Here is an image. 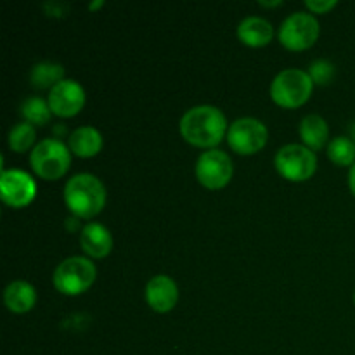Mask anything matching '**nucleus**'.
<instances>
[{
	"mask_svg": "<svg viewBox=\"0 0 355 355\" xmlns=\"http://www.w3.org/2000/svg\"><path fill=\"white\" fill-rule=\"evenodd\" d=\"M269 132L257 118H239L227 130L229 146L239 155H255L266 146Z\"/></svg>",
	"mask_w": 355,
	"mask_h": 355,
	"instance_id": "obj_8",
	"label": "nucleus"
},
{
	"mask_svg": "<svg viewBox=\"0 0 355 355\" xmlns=\"http://www.w3.org/2000/svg\"><path fill=\"white\" fill-rule=\"evenodd\" d=\"M85 104V90L76 80H62L49 94V106L58 116H75Z\"/></svg>",
	"mask_w": 355,
	"mask_h": 355,
	"instance_id": "obj_11",
	"label": "nucleus"
},
{
	"mask_svg": "<svg viewBox=\"0 0 355 355\" xmlns=\"http://www.w3.org/2000/svg\"><path fill=\"white\" fill-rule=\"evenodd\" d=\"M146 300L156 312H170L179 300V288L172 277L165 274L151 277L146 286Z\"/></svg>",
	"mask_w": 355,
	"mask_h": 355,
	"instance_id": "obj_12",
	"label": "nucleus"
},
{
	"mask_svg": "<svg viewBox=\"0 0 355 355\" xmlns=\"http://www.w3.org/2000/svg\"><path fill=\"white\" fill-rule=\"evenodd\" d=\"M350 134H352V137H350V139H352V141L355 142V123H352V128H350Z\"/></svg>",
	"mask_w": 355,
	"mask_h": 355,
	"instance_id": "obj_26",
	"label": "nucleus"
},
{
	"mask_svg": "<svg viewBox=\"0 0 355 355\" xmlns=\"http://www.w3.org/2000/svg\"><path fill=\"white\" fill-rule=\"evenodd\" d=\"M3 300L9 311L16 312V314H24V312L31 311L37 302V293L35 288L26 281H14L3 291Z\"/></svg>",
	"mask_w": 355,
	"mask_h": 355,
	"instance_id": "obj_16",
	"label": "nucleus"
},
{
	"mask_svg": "<svg viewBox=\"0 0 355 355\" xmlns=\"http://www.w3.org/2000/svg\"><path fill=\"white\" fill-rule=\"evenodd\" d=\"M309 75H311L312 82L321 83V85H328L331 78L335 76V66L326 59H318L309 68Z\"/></svg>",
	"mask_w": 355,
	"mask_h": 355,
	"instance_id": "obj_22",
	"label": "nucleus"
},
{
	"mask_svg": "<svg viewBox=\"0 0 355 355\" xmlns=\"http://www.w3.org/2000/svg\"><path fill=\"white\" fill-rule=\"evenodd\" d=\"M328 158L338 166H352L355 163V142L350 137H335L328 144Z\"/></svg>",
	"mask_w": 355,
	"mask_h": 355,
	"instance_id": "obj_20",
	"label": "nucleus"
},
{
	"mask_svg": "<svg viewBox=\"0 0 355 355\" xmlns=\"http://www.w3.org/2000/svg\"><path fill=\"white\" fill-rule=\"evenodd\" d=\"M101 148H103V135L97 128L85 125V127L75 128L69 134V149L80 158L96 156Z\"/></svg>",
	"mask_w": 355,
	"mask_h": 355,
	"instance_id": "obj_15",
	"label": "nucleus"
},
{
	"mask_svg": "<svg viewBox=\"0 0 355 355\" xmlns=\"http://www.w3.org/2000/svg\"><path fill=\"white\" fill-rule=\"evenodd\" d=\"M305 6L315 14H322V12H328L329 9L336 7V0H307Z\"/></svg>",
	"mask_w": 355,
	"mask_h": 355,
	"instance_id": "obj_23",
	"label": "nucleus"
},
{
	"mask_svg": "<svg viewBox=\"0 0 355 355\" xmlns=\"http://www.w3.org/2000/svg\"><path fill=\"white\" fill-rule=\"evenodd\" d=\"M66 207L80 218H92L106 203V189L92 173H76L64 186Z\"/></svg>",
	"mask_w": 355,
	"mask_h": 355,
	"instance_id": "obj_2",
	"label": "nucleus"
},
{
	"mask_svg": "<svg viewBox=\"0 0 355 355\" xmlns=\"http://www.w3.org/2000/svg\"><path fill=\"white\" fill-rule=\"evenodd\" d=\"M21 114L24 120L31 125H45L51 120L52 110L49 106V101H44L42 97H28L21 104Z\"/></svg>",
	"mask_w": 355,
	"mask_h": 355,
	"instance_id": "obj_19",
	"label": "nucleus"
},
{
	"mask_svg": "<svg viewBox=\"0 0 355 355\" xmlns=\"http://www.w3.org/2000/svg\"><path fill=\"white\" fill-rule=\"evenodd\" d=\"M35 142V128L28 121L14 125L9 132V148L16 153H24Z\"/></svg>",
	"mask_w": 355,
	"mask_h": 355,
	"instance_id": "obj_21",
	"label": "nucleus"
},
{
	"mask_svg": "<svg viewBox=\"0 0 355 355\" xmlns=\"http://www.w3.org/2000/svg\"><path fill=\"white\" fill-rule=\"evenodd\" d=\"M80 246L87 255L94 257V259H103V257L110 255L113 250V236L104 225L92 222L82 229Z\"/></svg>",
	"mask_w": 355,
	"mask_h": 355,
	"instance_id": "obj_13",
	"label": "nucleus"
},
{
	"mask_svg": "<svg viewBox=\"0 0 355 355\" xmlns=\"http://www.w3.org/2000/svg\"><path fill=\"white\" fill-rule=\"evenodd\" d=\"M354 304H355V293H354Z\"/></svg>",
	"mask_w": 355,
	"mask_h": 355,
	"instance_id": "obj_27",
	"label": "nucleus"
},
{
	"mask_svg": "<svg viewBox=\"0 0 355 355\" xmlns=\"http://www.w3.org/2000/svg\"><path fill=\"white\" fill-rule=\"evenodd\" d=\"M31 168L45 180H54L64 175L71 165L68 146L59 139H45L38 142L30 155Z\"/></svg>",
	"mask_w": 355,
	"mask_h": 355,
	"instance_id": "obj_4",
	"label": "nucleus"
},
{
	"mask_svg": "<svg viewBox=\"0 0 355 355\" xmlns=\"http://www.w3.org/2000/svg\"><path fill=\"white\" fill-rule=\"evenodd\" d=\"M260 6H263V7H274V6H281V2L279 0H274V2H266V0H260Z\"/></svg>",
	"mask_w": 355,
	"mask_h": 355,
	"instance_id": "obj_25",
	"label": "nucleus"
},
{
	"mask_svg": "<svg viewBox=\"0 0 355 355\" xmlns=\"http://www.w3.org/2000/svg\"><path fill=\"white\" fill-rule=\"evenodd\" d=\"M0 193L9 207L21 208L33 201L37 194V184L23 170H3L0 175Z\"/></svg>",
	"mask_w": 355,
	"mask_h": 355,
	"instance_id": "obj_10",
	"label": "nucleus"
},
{
	"mask_svg": "<svg viewBox=\"0 0 355 355\" xmlns=\"http://www.w3.org/2000/svg\"><path fill=\"white\" fill-rule=\"evenodd\" d=\"M97 276L96 266L89 259L83 257H69L62 260L54 270V286L55 290L61 291L62 295H75L83 293L94 284Z\"/></svg>",
	"mask_w": 355,
	"mask_h": 355,
	"instance_id": "obj_5",
	"label": "nucleus"
},
{
	"mask_svg": "<svg viewBox=\"0 0 355 355\" xmlns=\"http://www.w3.org/2000/svg\"><path fill=\"white\" fill-rule=\"evenodd\" d=\"M312 82L311 75L304 69L288 68L277 73L276 78L272 80L270 85V96L274 103L283 107H298L304 103H307L312 94Z\"/></svg>",
	"mask_w": 355,
	"mask_h": 355,
	"instance_id": "obj_3",
	"label": "nucleus"
},
{
	"mask_svg": "<svg viewBox=\"0 0 355 355\" xmlns=\"http://www.w3.org/2000/svg\"><path fill=\"white\" fill-rule=\"evenodd\" d=\"M349 186H350V191H352V194L355 196V163L352 166H350V172H349Z\"/></svg>",
	"mask_w": 355,
	"mask_h": 355,
	"instance_id": "obj_24",
	"label": "nucleus"
},
{
	"mask_svg": "<svg viewBox=\"0 0 355 355\" xmlns=\"http://www.w3.org/2000/svg\"><path fill=\"white\" fill-rule=\"evenodd\" d=\"M227 120L218 107L201 104L187 110L180 118V134L189 144L211 148L224 139Z\"/></svg>",
	"mask_w": 355,
	"mask_h": 355,
	"instance_id": "obj_1",
	"label": "nucleus"
},
{
	"mask_svg": "<svg viewBox=\"0 0 355 355\" xmlns=\"http://www.w3.org/2000/svg\"><path fill=\"white\" fill-rule=\"evenodd\" d=\"M274 165L284 179L302 182L314 175L318 168V158H315V153L307 146L286 144L277 151Z\"/></svg>",
	"mask_w": 355,
	"mask_h": 355,
	"instance_id": "obj_6",
	"label": "nucleus"
},
{
	"mask_svg": "<svg viewBox=\"0 0 355 355\" xmlns=\"http://www.w3.org/2000/svg\"><path fill=\"white\" fill-rule=\"evenodd\" d=\"M300 137L304 146L312 151L321 149L329 137V128L324 118L319 114H307L300 123Z\"/></svg>",
	"mask_w": 355,
	"mask_h": 355,
	"instance_id": "obj_17",
	"label": "nucleus"
},
{
	"mask_svg": "<svg viewBox=\"0 0 355 355\" xmlns=\"http://www.w3.org/2000/svg\"><path fill=\"white\" fill-rule=\"evenodd\" d=\"M238 37L250 47H263L274 37L272 24L260 16H248L239 23Z\"/></svg>",
	"mask_w": 355,
	"mask_h": 355,
	"instance_id": "obj_14",
	"label": "nucleus"
},
{
	"mask_svg": "<svg viewBox=\"0 0 355 355\" xmlns=\"http://www.w3.org/2000/svg\"><path fill=\"white\" fill-rule=\"evenodd\" d=\"M64 76V68L58 62L44 61L33 66L30 73V80L37 89H54L59 82H62Z\"/></svg>",
	"mask_w": 355,
	"mask_h": 355,
	"instance_id": "obj_18",
	"label": "nucleus"
},
{
	"mask_svg": "<svg viewBox=\"0 0 355 355\" xmlns=\"http://www.w3.org/2000/svg\"><path fill=\"white\" fill-rule=\"evenodd\" d=\"M234 166L227 153L220 149H208L198 158L196 177L208 189H220L231 180Z\"/></svg>",
	"mask_w": 355,
	"mask_h": 355,
	"instance_id": "obj_9",
	"label": "nucleus"
},
{
	"mask_svg": "<svg viewBox=\"0 0 355 355\" xmlns=\"http://www.w3.org/2000/svg\"><path fill=\"white\" fill-rule=\"evenodd\" d=\"M321 28L315 16L307 12H293L283 21L279 28L281 44L291 51H304L315 44Z\"/></svg>",
	"mask_w": 355,
	"mask_h": 355,
	"instance_id": "obj_7",
	"label": "nucleus"
}]
</instances>
